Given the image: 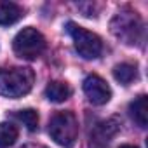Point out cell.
Segmentation results:
<instances>
[{
	"mask_svg": "<svg viewBox=\"0 0 148 148\" xmlns=\"http://www.w3.org/2000/svg\"><path fill=\"white\" fill-rule=\"evenodd\" d=\"M113 77L122 86H129L132 80L138 79V66L131 63H120L113 68Z\"/></svg>",
	"mask_w": 148,
	"mask_h": 148,
	"instance_id": "8fae6325",
	"label": "cell"
},
{
	"mask_svg": "<svg viewBox=\"0 0 148 148\" xmlns=\"http://www.w3.org/2000/svg\"><path fill=\"white\" fill-rule=\"evenodd\" d=\"M110 30L125 45H139L145 40V25L138 12L124 9L113 16L110 21Z\"/></svg>",
	"mask_w": 148,
	"mask_h": 148,
	"instance_id": "6da1fadb",
	"label": "cell"
},
{
	"mask_svg": "<svg viewBox=\"0 0 148 148\" xmlns=\"http://www.w3.org/2000/svg\"><path fill=\"white\" fill-rule=\"evenodd\" d=\"M12 47L16 56L23 59H37L45 49V38L38 30L28 26V28H23L14 37Z\"/></svg>",
	"mask_w": 148,
	"mask_h": 148,
	"instance_id": "5b68a950",
	"label": "cell"
},
{
	"mask_svg": "<svg viewBox=\"0 0 148 148\" xmlns=\"http://www.w3.org/2000/svg\"><path fill=\"white\" fill-rule=\"evenodd\" d=\"M66 32L71 37L77 52L84 59H96V58L101 56V52H103V42H101V38L96 33L82 28L80 25L73 23V21L66 23Z\"/></svg>",
	"mask_w": 148,
	"mask_h": 148,
	"instance_id": "277c9868",
	"label": "cell"
},
{
	"mask_svg": "<svg viewBox=\"0 0 148 148\" xmlns=\"http://www.w3.org/2000/svg\"><path fill=\"white\" fill-rule=\"evenodd\" d=\"M23 148H45V146H42V145H26Z\"/></svg>",
	"mask_w": 148,
	"mask_h": 148,
	"instance_id": "5bb4252c",
	"label": "cell"
},
{
	"mask_svg": "<svg viewBox=\"0 0 148 148\" xmlns=\"http://www.w3.org/2000/svg\"><path fill=\"white\" fill-rule=\"evenodd\" d=\"M119 129H120V122L115 117L98 122L91 132V148H108Z\"/></svg>",
	"mask_w": 148,
	"mask_h": 148,
	"instance_id": "52a82bcc",
	"label": "cell"
},
{
	"mask_svg": "<svg viewBox=\"0 0 148 148\" xmlns=\"http://www.w3.org/2000/svg\"><path fill=\"white\" fill-rule=\"evenodd\" d=\"M120 148H138V146H134V145H122Z\"/></svg>",
	"mask_w": 148,
	"mask_h": 148,
	"instance_id": "9a60e30c",
	"label": "cell"
},
{
	"mask_svg": "<svg viewBox=\"0 0 148 148\" xmlns=\"http://www.w3.org/2000/svg\"><path fill=\"white\" fill-rule=\"evenodd\" d=\"M51 138L63 148H71L79 136V122L73 112H58L49 120Z\"/></svg>",
	"mask_w": 148,
	"mask_h": 148,
	"instance_id": "3957f363",
	"label": "cell"
},
{
	"mask_svg": "<svg viewBox=\"0 0 148 148\" xmlns=\"http://www.w3.org/2000/svg\"><path fill=\"white\" fill-rule=\"evenodd\" d=\"M25 16V9L14 2H0V25L9 26Z\"/></svg>",
	"mask_w": 148,
	"mask_h": 148,
	"instance_id": "9c48e42d",
	"label": "cell"
},
{
	"mask_svg": "<svg viewBox=\"0 0 148 148\" xmlns=\"http://www.w3.org/2000/svg\"><path fill=\"white\" fill-rule=\"evenodd\" d=\"M82 87H84V92L87 96V99L92 103V105H105L110 101L112 98V89L110 86L99 77V75H87L82 82Z\"/></svg>",
	"mask_w": 148,
	"mask_h": 148,
	"instance_id": "8992f818",
	"label": "cell"
},
{
	"mask_svg": "<svg viewBox=\"0 0 148 148\" xmlns=\"http://www.w3.org/2000/svg\"><path fill=\"white\" fill-rule=\"evenodd\" d=\"M71 96V87L66 82L61 80H52L45 87V98L52 103H63Z\"/></svg>",
	"mask_w": 148,
	"mask_h": 148,
	"instance_id": "30bf717a",
	"label": "cell"
},
{
	"mask_svg": "<svg viewBox=\"0 0 148 148\" xmlns=\"http://www.w3.org/2000/svg\"><path fill=\"white\" fill-rule=\"evenodd\" d=\"M35 75L30 68L12 66L0 70V94L5 98H21L33 87Z\"/></svg>",
	"mask_w": 148,
	"mask_h": 148,
	"instance_id": "7a4b0ae2",
	"label": "cell"
},
{
	"mask_svg": "<svg viewBox=\"0 0 148 148\" xmlns=\"http://www.w3.org/2000/svg\"><path fill=\"white\" fill-rule=\"evenodd\" d=\"M18 120H21L28 131H37L38 129V113L32 108H25V110H19L16 113Z\"/></svg>",
	"mask_w": 148,
	"mask_h": 148,
	"instance_id": "4fadbf2b",
	"label": "cell"
},
{
	"mask_svg": "<svg viewBox=\"0 0 148 148\" xmlns=\"http://www.w3.org/2000/svg\"><path fill=\"white\" fill-rule=\"evenodd\" d=\"M129 113H131L132 120L136 122V125H139L141 129H145L148 125V98L145 94H141L134 101H131Z\"/></svg>",
	"mask_w": 148,
	"mask_h": 148,
	"instance_id": "ba28073f",
	"label": "cell"
},
{
	"mask_svg": "<svg viewBox=\"0 0 148 148\" xmlns=\"http://www.w3.org/2000/svg\"><path fill=\"white\" fill-rule=\"evenodd\" d=\"M18 127L11 122H2L0 124V148H9L16 143L18 139Z\"/></svg>",
	"mask_w": 148,
	"mask_h": 148,
	"instance_id": "7c38bea8",
	"label": "cell"
}]
</instances>
